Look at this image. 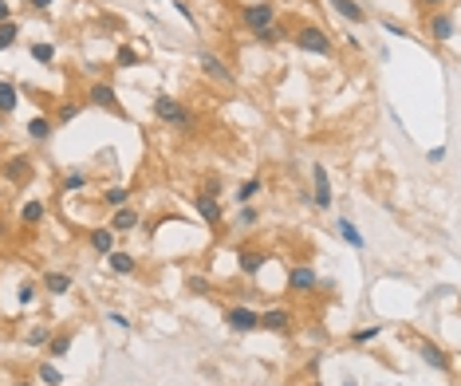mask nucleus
Returning a JSON list of instances; mask_svg holds the SVG:
<instances>
[{
  "instance_id": "nucleus-1",
  "label": "nucleus",
  "mask_w": 461,
  "mask_h": 386,
  "mask_svg": "<svg viewBox=\"0 0 461 386\" xmlns=\"http://www.w3.org/2000/svg\"><path fill=\"white\" fill-rule=\"evenodd\" d=\"M154 118L166 123V127L182 130V134H193V127H197L193 111L182 103V99H174V95H158V99H154Z\"/></svg>"
},
{
  "instance_id": "nucleus-2",
  "label": "nucleus",
  "mask_w": 461,
  "mask_h": 386,
  "mask_svg": "<svg viewBox=\"0 0 461 386\" xmlns=\"http://www.w3.org/2000/svg\"><path fill=\"white\" fill-rule=\"evenodd\" d=\"M296 48L300 51H308V55H332L335 51V44H332V36L323 32L319 24H303V28H296Z\"/></svg>"
},
{
  "instance_id": "nucleus-3",
  "label": "nucleus",
  "mask_w": 461,
  "mask_h": 386,
  "mask_svg": "<svg viewBox=\"0 0 461 386\" xmlns=\"http://www.w3.org/2000/svg\"><path fill=\"white\" fill-rule=\"evenodd\" d=\"M240 24H245V28H253V32H260V28L276 24V4H272V0L245 4V8H240Z\"/></svg>"
},
{
  "instance_id": "nucleus-4",
  "label": "nucleus",
  "mask_w": 461,
  "mask_h": 386,
  "mask_svg": "<svg viewBox=\"0 0 461 386\" xmlns=\"http://www.w3.org/2000/svg\"><path fill=\"white\" fill-rule=\"evenodd\" d=\"M332 201H335L332 177L319 162H312V209H332Z\"/></svg>"
},
{
  "instance_id": "nucleus-5",
  "label": "nucleus",
  "mask_w": 461,
  "mask_h": 386,
  "mask_svg": "<svg viewBox=\"0 0 461 386\" xmlns=\"http://www.w3.org/2000/svg\"><path fill=\"white\" fill-rule=\"evenodd\" d=\"M87 103L99 107V111L119 114V118H123V103H119V95H114L111 83H91V87H87Z\"/></svg>"
},
{
  "instance_id": "nucleus-6",
  "label": "nucleus",
  "mask_w": 461,
  "mask_h": 386,
  "mask_svg": "<svg viewBox=\"0 0 461 386\" xmlns=\"http://www.w3.org/2000/svg\"><path fill=\"white\" fill-rule=\"evenodd\" d=\"M319 288V276L312 264H296L292 272H288V292L292 296H312V292Z\"/></svg>"
},
{
  "instance_id": "nucleus-7",
  "label": "nucleus",
  "mask_w": 461,
  "mask_h": 386,
  "mask_svg": "<svg viewBox=\"0 0 461 386\" xmlns=\"http://www.w3.org/2000/svg\"><path fill=\"white\" fill-rule=\"evenodd\" d=\"M256 307L249 304H233L229 311H225V323H229V331H237V335H249V331H256Z\"/></svg>"
},
{
  "instance_id": "nucleus-8",
  "label": "nucleus",
  "mask_w": 461,
  "mask_h": 386,
  "mask_svg": "<svg viewBox=\"0 0 461 386\" xmlns=\"http://www.w3.org/2000/svg\"><path fill=\"white\" fill-rule=\"evenodd\" d=\"M197 64H201V71H205L209 79L213 83H221V87H233V71H229V67H225V60L221 55H213V51H201V55H197Z\"/></svg>"
},
{
  "instance_id": "nucleus-9",
  "label": "nucleus",
  "mask_w": 461,
  "mask_h": 386,
  "mask_svg": "<svg viewBox=\"0 0 461 386\" xmlns=\"http://www.w3.org/2000/svg\"><path fill=\"white\" fill-rule=\"evenodd\" d=\"M292 320H296V316H292L288 307H264V311L256 316V327H264V331H280V335H284L288 327H292Z\"/></svg>"
},
{
  "instance_id": "nucleus-10",
  "label": "nucleus",
  "mask_w": 461,
  "mask_h": 386,
  "mask_svg": "<svg viewBox=\"0 0 461 386\" xmlns=\"http://www.w3.org/2000/svg\"><path fill=\"white\" fill-rule=\"evenodd\" d=\"M418 355H422V363L434 370H453V355L445 351V347H438V343H418Z\"/></svg>"
},
{
  "instance_id": "nucleus-11",
  "label": "nucleus",
  "mask_w": 461,
  "mask_h": 386,
  "mask_svg": "<svg viewBox=\"0 0 461 386\" xmlns=\"http://www.w3.org/2000/svg\"><path fill=\"white\" fill-rule=\"evenodd\" d=\"M138 225H142V217H138V209H130V205L114 209V213H111V221H107V229H111L114 237H123V233H134Z\"/></svg>"
},
{
  "instance_id": "nucleus-12",
  "label": "nucleus",
  "mask_w": 461,
  "mask_h": 386,
  "mask_svg": "<svg viewBox=\"0 0 461 386\" xmlns=\"http://www.w3.org/2000/svg\"><path fill=\"white\" fill-rule=\"evenodd\" d=\"M193 205H197V217L205 221V225H221V201H217V193H197L193 197Z\"/></svg>"
},
{
  "instance_id": "nucleus-13",
  "label": "nucleus",
  "mask_w": 461,
  "mask_h": 386,
  "mask_svg": "<svg viewBox=\"0 0 461 386\" xmlns=\"http://www.w3.org/2000/svg\"><path fill=\"white\" fill-rule=\"evenodd\" d=\"M4 177H8L12 185H24V181L32 177V158H28V154H12V158L4 162Z\"/></svg>"
},
{
  "instance_id": "nucleus-14",
  "label": "nucleus",
  "mask_w": 461,
  "mask_h": 386,
  "mask_svg": "<svg viewBox=\"0 0 461 386\" xmlns=\"http://www.w3.org/2000/svg\"><path fill=\"white\" fill-rule=\"evenodd\" d=\"M269 253H264V248H240V253H237V268H240V272H245V276H256V272H260V268H264V264H269Z\"/></svg>"
},
{
  "instance_id": "nucleus-15",
  "label": "nucleus",
  "mask_w": 461,
  "mask_h": 386,
  "mask_svg": "<svg viewBox=\"0 0 461 386\" xmlns=\"http://www.w3.org/2000/svg\"><path fill=\"white\" fill-rule=\"evenodd\" d=\"M426 32L434 36V40H453V12L449 8H442V12H434V16L426 20Z\"/></svg>"
},
{
  "instance_id": "nucleus-16",
  "label": "nucleus",
  "mask_w": 461,
  "mask_h": 386,
  "mask_svg": "<svg viewBox=\"0 0 461 386\" xmlns=\"http://www.w3.org/2000/svg\"><path fill=\"white\" fill-rule=\"evenodd\" d=\"M107 268L114 276H134L138 272V260L130 257V253H123V248H114V253H107Z\"/></svg>"
},
{
  "instance_id": "nucleus-17",
  "label": "nucleus",
  "mask_w": 461,
  "mask_h": 386,
  "mask_svg": "<svg viewBox=\"0 0 461 386\" xmlns=\"http://www.w3.org/2000/svg\"><path fill=\"white\" fill-rule=\"evenodd\" d=\"M332 12L335 16H343L347 24H363L366 20V8L359 4V0H332Z\"/></svg>"
},
{
  "instance_id": "nucleus-18",
  "label": "nucleus",
  "mask_w": 461,
  "mask_h": 386,
  "mask_svg": "<svg viewBox=\"0 0 461 386\" xmlns=\"http://www.w3.org/2000/svg\"><path fill=\"white\" fill-rule=\"evenodd\" d=\"M87 248H91V253H99V257L114 253V233H111L107 225H103V229H91V237H87Z\"/></svg>"
},
{
  "instance_id": "nucleus-19",
  "label": "nucleus",
  "mask_w": 461,
  "mask_h": 386,
  "mask_svg": "<svg viewBox=\"0 0 461 386\" xmlns=\"http://www.w3.org/2000/svg\"><path fill=\"white\" fill-rule=\"evenodd\" d=\"M40 288L48 292V296H67V292H71V276L67 272H48L44 280H40Z\"/></svg>"
},
{
  "instance_id": "nucleus-20",
  "label": "nucleus",
  "mask_w": 461,
  "mask_h": 386,
  "mask_svg": "<svg viewBox=\"0 0 461 386\" xmlns=\"http://www.w3.org/2000/svg\"><path fill=\"white\" fill-rule=\"evenodd\" d=\"M335 233H339V237H343V241L351 244V248H363V233H359V229H355V221H351V217H339V221H335Z\"/></svg>"
},
{
  "instance_id": "nucleus-21",
  "label": "nucleus",
  "mask_w": 461,
  "mask_h": 386,
  "mask_svg": "<svg viewBox=\"0 0 461 386\" xmlns=\"http://www.w3.org/2000/svg\"><path fill=\"white\" fill-rule=\"evenodd\" d=\"M16 103H20L16 83H12V79H0V114H12V111H16Z\"/></svg>"
},
{
  "instance_id": "nucleus-22",
  "label": "nucleus",
  "mask_w": 461,
  "mask_h": 386,
  "mask_svg": "<svg viewBox=\"0 0 461 386\" xmlns=\"http://www.w3.org/2000/svg\"><path fill=\"white\" fill-rule=\"evenodd\" d=\"M256 40H260L264 48H272V44H284V40H288V28L280 24V20H276V24H269V28H260V32H256Z\"/></svg>"
},
{
  "instance_id": "nucleus-23",
  "label": "nucleus",
  "mask_w": 461,
  "mask_h": 386,
  "mask_svg": "<svg viewBox=\"0 0 461 386\" xmlns=\"http://www.w3.org/2000/svg\"><path fill=\"white\" fill-rule=\"evenodd\" d=\"M51 130H55V123H51V118H44V114H36L32 123H28V138H36V142H48Z\"/></svg>"
},
{
  "instance_id": "nucleus-24",
  "label": "nucleus",
  "mask_w": 461,
  "mask_h": 386,
  "mask_svg": "<svg viewBox=\"0 0 461 386\" xmlns=\"http://www.w3.org/2000/svg\"><path fill=\"white\" fill-rule=\"evenodd\" d=\"M103 205H111V209L130 205V190H127V185H111V190H103Z\"/></svg>"
},
{
  "instance_id": "nucleus-25",
  "label": "nucleus",
  "mask_w": 461,
  "mask_h": 386,
  "mask_svg": "<svg viewBox=\"0 0 461 386\" xmlns=\"http://www.w3.org/2000/svg\"><path fill=\"white\" fill-rule=\"evenodd\" d=\"M260 190H264V181H260V177H249V181H240V185H237V193H233V197H237L240 205H249Z\"/></svg>"
},
{
  "instance_id": "nucleus-26",
  "label": "nucleus",
  "mask_w": 461,
  "mask_h": 386,
  "mask_svg": "<svg viewBox=\"0 0 461 386\" xmlns=\"http://www.w3.org/2000/svg\"><path fill=\"white\" fill-rule=\"evenodd\" d=\"M71 351V331H60V335H48V355L51 359H64Z\"/></svg>"
},
{
  "instance_id": "nucleus-27",
  "label": "nucleus",
  "mask_w": 461,
  "mask_h": 386,
  "mask_svg": "<svg viewBox=\"0 0 461 386\" xmlns=\"http://www.w3.org/2000/svg\"><path fill=\"white\" fill-rule=\"evenodd\" d=\"M20 221H24V225H40V221H44V201H24Z\"/></svg>"
},
{
  "instance_id": "nucleus-28",
  "label": "nucleus",
  "mask_w": 461,
  "mask_h": 386,
  "mask_svg": "<svg viewBox=\"0 0 461 386\" xmlns=\"http://www.w3.org/2000/svg\"><path fill=\"white\" fill-rule=\"evenodd\" d=\"M36 292H40V284H32V280H20L16 304H20V307H32V304H36Z\"/></svg>"
},
{
  "instance_id": "nucleus-29",
  "label": "nucleus",
  "mask_w": 461,
  "mask_h": 386,
  "mask_svg": "<svg viewBox=\"0 0 461 386\" xmlns=\"http://www.w3.org/2000/svg\"><path fill=\"white\" fill-rule=\"evenodd\" d=\"M379 335H382L379 323H371V327H355V331H351V343H359V347H363V343H375Z\"/></svg>"
},
{
  "instance_id": "nucleus-30",
  "label": "nucleus",
  "mask_w": 461,
  "mask_h": 386,
  "mask_svg": "<svg viewBox=\"0 0 461 386\" xmlns=\"http://www.w3.org/2000/svg\"><path fill=\"white\" fill-rule=\"evenodd\" d=\"M36 374H40V383H48V386L64 383V370L55 367V363H40V370H36Z\"/></svg>"
},
{
  "instance_id": "nucleus-31",
  "label": "nucleus",
  "mask_w": 461,
  "mask_h": 386,
  "mask_svg": "<svg viewBox=\"0 0 461 386\" xmlns=\"http://www.w3.org/2000/svg\"><path fill=\"white\" fill-rule=\"evenodd\" d=\"M16 36H20L16 20H8V24H0V51H4V48H12V44H16Z\"/></svg>"
},
{
  "instance_id": "nucleus-32",
  "label": "nucleus",
  "mask_w": 461,
  "mask_h": 386,
  "mask_svg": "<svg viewBox=\"0 0 461 386\" xmlns=\"http://www.w3.org/2000/svg\"><path fill=\"white\" fill-rule=\"evenodd\" d=\"M32 60L36 64H55V48L51 44H32Z\"/></svg>"
},
{
  "instance_id": "nucleus-33",
  "label": "nucleus",
  "mask_w": 461,
  "mask_h": 386,
  "mask_svg": "<svg viewBox=\"0 0 461 386\" xmlns=\"http://www.w3.org/2000/svg\"><path fill=\"white\" fill-rule=\"evenodd\" d=\"M83 185H87V174H79V170H71V174L64 177V193H79Z\"/></svg>"
},
{
  "instance_id": "nucleus-34",
  "label": "nucleus",
  "mask_w": 461,
  "mask_h": 386,
  "mask_svg": "<svg viewBox=\"0 0 461 386\" xmlns=\"http://www.w3.org/2000/svg\"><path fill=\"white\" fill-rule=\"evenodd\" d=\"M83 111V103H71V99H67L64 107H60V111H55V123H71V118H75V114Z\"/></svg>"
},
{
  "instance_id": "nucleus-35",
  "label": "nucleus",
  "mask_w": 461,
  "mask_h": 386,
  "mask_svg": "<svg viewBox=\"0 0 461 386\" xmlns=\"http://www.w3.org/2000/svg\"><path fill=\"white\" fill-rule=\"evenodd\" d=\"M170 4H174V12H177L182 20H186V24H197V20H193V8L186 4V0H170Z\"/></svg>"
},
{
  "instance_id": "nucleus-36",
  "label": "nucleus",
  "mask_w": 461,
  "mask_h": 386,
  "mask_svg": "<svg viewBox=\"0 0 461 386\" xmlns=\"http://www.w3.org/2000/svg\"><path fill=\"white\" fill-rule=\"evenodd\" d=\"M138 64V51L134 48H119V67H134Z\"/></svg>"
},
{
  "instance_id": "nucleus-37",
  "label": "nucleus",
  "mask_w": 461,
  "mask_h": 386,
  "mask_svg": "<svg viewBox=\"0 0 461 386\" xmlns=\"http://www.w3.org/2000/svg\"><path fill=\"white\" fill-rule=\"evenodd\" d=\"M28 343H32V347L48 343V327H32V331H28Z\"/></svg>"
},
{
  "instance_id": "nucleus-38",
  "label": "nucleus",
  "mask_w": 461,
  "mask_h": 386,
  "mask_svg": "<svg viewBox=\"0 0 461 386\" xmlns=\"http://www.w3.org/2000/svg\"><path fill=\"white\" fill-rule=\"evenodd\" d=\"M107 320H111L114 327H119V331H130V320L123 316V311H107Z\"/></svg>"
},
{
  "instance_id": "nucleus-39",
  "label": "nucleus",
  "mask_w": 461,
  "mask_h": 386,
  "mask_svg": "<svg viewBox=\"0 0 461 386\" xmlns=\"http://www.w3.org/2000/svg\"><path fill=\"white\" fill-rule=\"evenodd\" d=\"M256 221V209L253 205H240V217H237V225H253Z\"/></svg>"
},
{
  "instance_id": "nucleus-40",
  "label": "nucleus",
  "mask_w": 461,
  "mask_h": 386,
  "mask_svg": "<svg viewBox=\"0 0 461 386\" xmlns=\"http://www.w3.org/2000/svg\"><path fill=\"white\" fill-rule=\"evenodd\" d=\"M190 288L197 292V296H205V292H209V280H205V276H193V280H190Z\"/></svg>"
},
{
  "instance_id": "nucleus-41",
  "label": "nucleus",
  "mask_w": 461,
  "mask_h": 386,
  "mask_svg": "<svg viewBox=\"0 0 461 386\" xmlns=\"http://www.w3.org/2000/svg\"><path fill=\"white\" fill-rule=\"evenodd\" d=\"M24 4H28L32 12H48V8H51V4H55V0H24Z\"/></svg>"
},
{
  "instance_id": "nucleus-42",
  "label": "nucleus",
  "mask_w": 461,
  "mask_h": 386,
  "mask_svg": "<svg viewBox=\"0 0 461 386\" xmlns=\"http://www.w3.org/2000/svg\"><path fill=\"white\" fill-rule=\"evenodd\" d=\"M382 28H386V32H390V36H406V28H402V24H398V20H386V24H382Z\"/></svg>"
},
{
  "instance_id": "nucleus-43",
  "label": "nucleus",
  "mask_w": 461,
  "mask_h": 386,
  "mask_svg": "<svg viewBox=\"0 0 461 386\" xmlns=\"http://www.w3.org/2000/svg\"><path fill=\"white\" fill-rule=\"evenodd\" d=\"M8 20H12V4H8V0H0V24H8Z\"/></svg>"
},
{
  "instance_id": "nucleus-44",
  "label": "nucleus",
  "mask_w": 461,
  "mask_h": 386,
  "mask_svg": "<svg viewBox=\"0 0 461 386\" xmlns=\"http://www.w3.org/2000/svg\"><path fill=\"white\" fill-rule=\"evenodd\" d=\"M442 158H445V146H434V150L426 154V162H442Z\"/></svg>"
},
{
  "instance_id": "nucleus-45",
  "label": "nucleus",
  "mask_w": 461,
  "mask_h": 386,
  "mask_svg": "<svg viewBox=\"0 0 461 386\" xmlns=\"http://www.w3.org/2000/svg\"><path fill=\"white\" fill-rule=\"evenodd\" d=\"M418 4H445V0H418Z\"/></svg>"
},
{
  "instance_id": "nucleus-46",
  "label": "nucleus",
  "mask_w": 461,
  "mask_h": 386,
  "mask_svg": "<svg viewBox=\"0 0 461 386\" xmlns=\"http://www.w3.org/2000/svg\"><path fill=\"white\" fill-rule=\"evenodd\" d=\"M16 386H32V383H16Z\"/></svg>"
},
{
  "instance_id": "nucleus-47",
  "label": "nucleus",
  "mask_w": 461,
  "mask_h": 386,
  "mask_svg": "<svg viewBox=\"0 0 461 386\" xmlns=\"http://www.w3.org/2000/svg\"><path fill=\"white\" fill-rule=\"evenodd\" d=\"M0 233H4V221H0Z\"/></svg>"
},
{
  "instance_id": "nucleus-48",
  "label": "nucleus",
  "mask_w": 461,
  "mask_h": 386,
  "mask_svg": "<svg viewBox=\"0 0 461 386\" xmlns=\"http://www.w3.org/2000/svg\"><path fill=\"white\" fill-rule=\"evenodd\" d=\"M316 386H319V383H316Z\"/></svg>"
}]
</instances>
